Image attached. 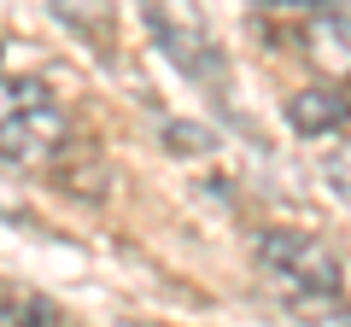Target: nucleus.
<instances>
[{
	"mask_svg": "<svg viewBox=\"0 0 351 327\" xmlns=\"http://www.w3.org/2000/svg\"><path fill=\"white\" fill-rule=\"evenodd\" d=\"M141 12H147V29H152L164 59L188 76V82H199L205 94L228 100V59L217 47L211 18L199 12V0H141Z\"/></svg>",
	"mask_w": 351,
	"mask_h": 327,
	"instance_id": "f257e3e1",
	"label": "nucleus"
},
{
	"mask_svg": "<svg viewBox=\"0 0 351 327\" xmlns=\"http://www.w3.org/2000/svg\"><path fill=\"white\" fill-rule=\"evenodd\" d=\"M71 140V123L36 76H0V152L12 164H53Z\"/></svg>",
	"mask_w": 351,
	"mask_h": 327,
	"instance_id": "f03ea898",
	"label": "nucleus"
},
{
	"mask_svg": "<svg viewBox=\"0 0 351 327\" xmlns=\"http://www.w3.org/2000/svg\"><path fill=\"white\" fill-rule=\"evenodd\" d=\"M258 275H263V287L276 292L281 304L346 287L339 257L328 252L316 234H299V228H269V234H258Z\"/></svg>",
	"mask_w": 351,
	"mask_h": 327,
	"instance_id": "7ed1b4c3",
	"label": "nucleus"
},
{
	"mask_svg": "<svg viewBox=\"0 0 351 327\" xmlns=\"http://www.w3.org/2000/svg\"><path fill=\"white\" fill-rule=\"evenodd\" d=\"M299 47H304V59H311L316 76H328V82H346V76H351V18H339V12H316L311 24H304Z\"/></svg>",
	"mask_w": 351,
	"mask_h": 327,
	"instance_id": "20e7f679",
	"label": "nucleus"
},
{
	"mask_svg": "<svg viewBox=\"0 0 351 327\" xmlns=\"http://www.w3.org/2000/svg\"><path fill=\"white\" fill-rule=\"evenodd\" d=\"M346 112H351V100H346V94H334V88H304V94H293V100H287V123L299 129V135H328Z\"/></svg>",
	"mask_w": 351,
	"mask_h": 327,
	"instance_id": "39448f33",
	"label": "nucleus"
},
{
	"mask_svg": "<svg viewBox=\"0 0 351 327\" xmlns=\"http://www.w3.org/2000/svg\"><path fill=\"white\" fill-rule=\"evenodd\" d=\"M47 6H53L59 24H71L76 36H88L94 47L112 41V0H47Z\"/></svg>",
	"mask_w": 351,
	"mask_h": 327,
	"instance_id": "423d86ee",
	"label": "nucleus"
},
{
	"mask_svg": "<svg viewBox=\"0 0 351 327\" xmlns=\"http://www.w3.org/2000/svg\"><path fill=\"white\" fill-rule=\"evenodd\" d=\"M0 327H64V310L41 292H0Z\"/></svg>",
	"mask_w": 351,
	"mask_h": 327,
	"instance_id": "0eeeda50",
	"label": "nucleus"
},
{
	"mask_svg": "<svg viewBox=\"0 0 351 327\" xmlns=\"http://www.w3.org/2000/svg\"><path fill=\"white\" fill-rule=\"evenodd\" d=\"M299 327H351V304L339 292H316V298H287Z\"/></svg>",
	"mask_w": 351,
	"mask_h": 327,
	"instance_id": "6e6552de",
	"label": "nucleus"
},
{
	"mask_svg": "<svg viewBox=\"0 0 351 327\" xmlns=\"http://www.w3.org/2000/svg\"><path fill=\"white\" fill-rule=\"evenodd\" d=\"M322 181H328V193H334V199L351 205V140H339V146L322 158Z\"/></svg>",
	"mask_w": 351,
	"mask_h": 327,
	"instance_id": "1a4fd4ad",
	"label": "nucleus"
},
{
	"mask_svg": "<svg viewBox=\"0 0 351 327\" xmlns=\"http://www.w3.org/2000/svg\"><path fill=\"white\" fill-rule=\"evenodd\" d=\"M164 135H170L176 152H211V135H205V129H193V123H170Z\"/></svg>",
	"mask_w": 351,
	"mask_h": 327,
	"instance_id": "9d476101",
	"label": "nucleus"
},
{
	"mask_svg": "<svg viewBox=\"0 0 351 327\" xmlns=\"http://www.w3.org/2000/svg\"><path fill=\"white\" fill-rule=\"evenodd\" d=\"M24 199H18V187H12V181H6V176H0V222H24Z\"/></svg>",
	"mask_w": 351,
	"mask_h": 327,
	"instance_id": "9b49d317",
	"label": "nucleus"
},
{
	"mask_svg": "<svg viewBox=\"0 0 351 327\" xmlns=\"http://www.w3.org/2000/svg\"><path fill=\"white\" fill-rule=\"evenodd\" d=\"M269 6H328V0H269Z\"/></svg>",
	"mask_w": 351,
	"mask_h": 327,
	"instance_id": "f8f14e48",
	"label": "nucleus"
},
{
	"mask_svg": "<svg viewBox=\"0 0 351 327\" xmlns=\"http://www.w3.org/2000/svg\"><path fill=\"white\" fill-rule=\"evenodd\" d=\"M129 327H141V322H129Z\"/></svg>",
	"mask_w": 351,
	"mask_h": 327,
	"instance_id": "ddd939ff",
	"label": "nucleus"
}]
</instances>
